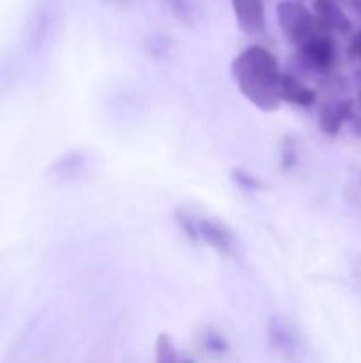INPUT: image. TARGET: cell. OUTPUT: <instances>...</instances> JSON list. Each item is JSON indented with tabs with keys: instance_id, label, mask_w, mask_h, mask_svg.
<instances>
[{
	"instance_id": "6da1fadb",
	"label": "cell",
	"mask_w": 361,
	"mask_h": 363,
	"mask_svg": "<svg viewBox=\"0 0 361 363\" xmlns=\"http://www.w3.org/2000/svg\"><path fill=\"white\" fill-rule=\"evenodd\" d=\"M282 73L276 57L258 45L248 46L232 62L237 89L262 112H275L282 105L278 98Z\"/></svg>"
},
{
	"instance_id": "5b68a950",
	"label": "cell",
	"mask_w": 361,
	"mask_h": 363,
	"mask_svg": "<svg viewBox=\"0 0 361 363\" xmlns=\"http://www.w3.org/2000/svg\"><path fill=\"white\" fill-rule=\"evenodd\" d=\"M237 25L248 35H258L265 30V9L262 0H230Z\"/></svg>"
},
{
	"instance_id": "8992f818",
	"label": "cell",
	"mask_w": 361,
	"mask_h": 363,
	"mask_svg": "<svg viewBox=\"0 0 361 363\" xmlns=\"http://www.w3.org/2000/svg\"><path fill=\"white\" fill-rule=\"evenodd\" d=\"M315 21H317V30L322 32H338V34H347L353 28L349 18L342 11L336 0H315Z\"/></svg>"
},
{
	"instance_id": "7a4b0ae2",
	"label": "cell",
	"mask_w": 361,
	"mask_h": 363,
	"mask_svg": "<svg viewBox=\"0 0 361 363\" xmlns=\"http://www.w3.org/2000/svg\"><path fill=\"white\" fill-rule=\"evenodd\" d=\"M276 20L283 35L294 46H301L314 32H317L315 14L301 2L283 0L276 6Z\"/></svg>"
},
{
	"instance_id": "8fae6325",
	"label": "cell",
	"mask_w": 361,
	"mask_h": 363,
	"mask_svg": "<svg viewBox=\"0 0 361 363\" xmlns=\"http://www.w3.org/2000/svg\"><path fill=\"white\" fill-rule=\"evenodd\" d=\"M87 160L88 158L85 152L71 151V152H67V155L60 156V158L53 163L52 169H50V174L55 177H59V179H64V181L73 179V177H76L78 174L85 169V165H87Z\"/></svg>"
},
{
	"instance_id": "ac0fdd59",
	"label": "cell",
	"mask_w": 361,
	"mask_h": 363,
	"mask_svg": "<svg viewBox=\"0 0 361 363\" xmlns=\"http://www.w3.org/2000/svg\"><path fill=\"white\" fill-rule=\"evenodd\" d=\"M106 4H124L126 0H105Z\"/></svg>"
},
{
	"instance_id": "5bb4252c",
	"label": "cell",
	"mask_w": 361,
	"mask_h": 363,
	"mask_svg": "<svg viewBox=\"0 0 361 363\" xmlns=\"http://www.w3.org/2000/svg\"><path fill=\"white\" fill-rule=\"evenodd\" d=\"M230 179H232L237 186L243 188V190H248V191L265 190L264 181L258 179V177H255L253 174H250L248 170L234 169L232 172H230Z\"/></svg>"
},
{
	"instance_id": "9c48e42d",
	"label": "cell",
	"mask_w": 361,
	"mask_h": 363,
	"mask_svg": "<svg viewBox=\"0 0 361 363\" xmlns=\"http://www.w3.org/2000/svg\"><path fill=\"white\" fill-rule=\"evenodd\" d=\"M354 101L353 99H342V101H333L322 106L321 116H319V124L321 131L328 137H335L342 130L343 123L353 117Z\"/></svg>"
},
{
	"instance_id": "2e32d148",
	"label": "cell",
	"mask_w": 361,
	"mask_h": 363,
	"mask_svg": "<svg viewBox=\"0 0 361 363\" xmlns=\"http://www.w3.org/2000/svg\"><path fill=\"white\" fill-rule=\"evenodd\" d=\"M172 13L184 23L193 21V2L191 0H166Z\"/></svg>"
},
{
	"instance_id": "9a60e30c",
	"label": "cell",
	"mask_w": 361,
	"mask_h": 363,
	"mask_svg": "<svg viewBox=\"0 0 361 363\" xmlns=\"http://www.w3.org/2000/svg\"><path fill=\"white\" fill-rule=\"evenodd\" d=\"M204 346L205 350L214 354H223L229 351V342L225 340V337L222 333L214 332V330H209L204 335Z\"/></svg>"
},
{
	"instance_id": "4fadbf2b",
	"label": "cell",
	"mask_w": 361,
	"mask_h": 363,
	"mask_svg": "<svg viewBox=\"0 0 361 363\" xmlns=\"http://www.w3.org/2000/svg\"><path fill=\"white\" fill-rule=\"evenodd\" d=\"M156 363H183L168 335L161 333L156 340Z\"/></svg>"
},
{
	"instance_id": "e0dca14e",
	"label": "cell",
	"mask_w": 361,
	"mask_h": 363,
	"mask_svg": "<svg viewBox=\"0 0 361 363\" xmlns=\"http://www.w3.org/2000/svg\"><path fill=\"white\" fill-rule=\"evenodd\" d=\"M347 53H349V57H353V59H360L361 60V30L357 32V34L354 35L353 39H350L349 48H347Z\"/></svg>"
},
{
	"instance_id": "52a82bcc",
	"label": "cell",
	"mask_w": 361,
	"mask_h": 363,
	"mask_svg": "<svg viewBox=\"0 0 361 363\" xmlns=\"http://www.w3.org/2000/svg\"><path fill=\"white\" fill-rule=\"evenodd\" d=\"M269 344L282 354L285 360H297L299 357V340L294 330L282 318H271L268 323Z\"/></svg>"
},
{
	"instance_id": "ffe728a7",
	"label": "cell",
	"mask_w": 361,
	"mask_h": 363,
	"mask_svg": "<svg viewBox=\"0 0 361 363\" xmlns=\"http://www.w3.org/2000/svg\"><path fill=\"white\" fill-rule=\"evenodd\" d=\"M360 101H361V94H360Z\"/></svg>"
},
{
	"instance_id": "7c38bea8",
	"label": "cell",
	"mask_w": 361,
	"mask_h": 363,
	"mask_svg": "<svg viewBox=\"0 0 361 363\" xmlns=\"http://www.w3.org/2000/svg\"><path fill=\"white\" fill-rule=\"evenodd\" d=\"M176 222L179 225V229L183 230L184 236L188 238L193 243H198L200 241V230H198V220L195 218L193 215L186 211V209H177L176 211Z\"/></svg>"
},
{
	"instance_id": "3957f363",
	"label": "cell",
	"mask_w": 361,
	"mask_h": 363,
	"mask_svg": "<svg viewBox=\"0 0 361 363\" xmlns=\"http://www.w3.org/2000/svg\"><path fill=\"white\" fill-rule=\"evenodd\" d=\"M299 48V55L308 67L319 73H328L336 62V43L328 32L317 30Z\"/></svg>"
},
{
	"instance_id": "30bf717a",
	"label": "cell",
	"mask_w": 361,
	"mask_h": 363,
	"mask_svg": "<svg viewBox=\"0 0 361 363\" xmlns=\"http://www.w3.org/2000/svg\"><path fill=\"white\" fill-rule=\"evenodd\" d=\"M278 98L280 101L304 106V108L315 105V101H317V94H315L314 89L303 85L296 77H292V74L289 73H282L278 87Z\"/></svg>"
},
{
	"instance_id": "ba28073f",
	"label": "cell",
	"mask_w": 361,
	"mask_h": 363,
	"mask_svg": "<svg viewBox=\"0 0 361 363\" xmlns=\"http://www.w3.org/2000/svg\"><path fill=\"white\" fill-rule=\"evenodd\" d=\"M55 18V11H53L52 2L38 4V7L32 13L30 20L27 25V45L30 50L41 48L42 43L46 41V35L52 30V21Z\"/></svg>"
},
{
	"instance_id": "d6986e66",
	"label": "cell",
	"mask_w": 361,
	"mask_h": 363,
	"mask_svg": "<svg viewBox=\"0 0 361 363\" xmlns=\"http://www.w3.org/2000/svg\"><path fill=\"white\" fill-rule=\"evenodd\" d=\"M353 2H354V6L361 11V0H353Z\"/></svg>"
},
{
	"instance_id": "277c9868",
	"label": "cell",
	"mask_w": 361,
	"mask_h": 363,
	"mask_svg": "<svg viewBox=\"0 0 361 363\" xmlns=\"http://www.w3.org/2000/svg\"><path fill=\"white\" fill-rule=\"evenodd\" d=\"M200 241L211 245L219 255L230 257L236 252V240L229 227L216 218H198Z\"/></svg>"
}]
</instances>
